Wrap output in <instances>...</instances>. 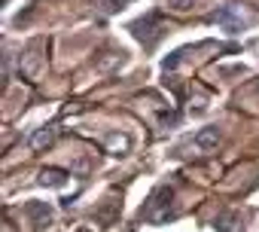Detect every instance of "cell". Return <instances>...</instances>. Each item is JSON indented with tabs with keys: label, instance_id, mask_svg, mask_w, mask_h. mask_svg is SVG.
<instances>
[{
	"label": "cell",
	"instance_id": "cell-1",
	"mask_svg": "<svg viewBox=\"0 0 259 232\" xmlns=\"http://www.w3.org/2000/svg\"><path fill=\"white\" fill-rule=\"evenodd\" d=\"M171 199H174V186H168V183L156 186L150 192V199L144 202V208H141V220H147V223H165L171 217Z\"/></svg>",
	"mask_w": 259,
	"mask_h": 232
},
{
	"label": "cell",
	"instance_id": "cell-2",
	"mask_svg": "<svg viewBox=\"0 0 259 232\" xmlns=\"http://www.w3.org/2000/svg\"><path fill=\"white\" fill-rule=\"evenodd\" d=\"M132 31H135V37H138L144 46H156V40H159V34H162V28H159V13L144 16L141 22L132 25Z\"/></svg>",
	"mask_w": 259,
	"mask_h": 232
},
{
	"label": "cell",
	"instance_id": "cell-3",
	"mask_svg": "<svg viewBox=\"0 0 259 232\" xmlns=\"http://www.w3.org/2000/svg\"><path fill=\"white\" fill-rule=\"evenodd\" d=\"M207 22H213V25H223L229 34H238L241 28H244V19L232 10V7H226V10H217V13H210V19Z\"/></svg>",
	"mask_w": 259,
	"mask_h": 232
},
{
	"label": "cell",
	"instance_id": "cell-4",
	"mask_svg": "<svg viewBox=\"0 0 259 232\" xmlns=\"http://www.w3.org/2000/svg\"><path fill=\"white\" fill-rule=\"evenodd\" d=\"M104 147H107L110 156H125L132 150V138L125 132H110V135H104Z\"/></svg>",
	"mask_w": 259,
	"mask_h": 232
},
{
	"label": "cell",
	"instance_id": "cell-5",
	"mask_svg": "<svg viewBox=\"0 0 259 232\" xmlns=\"http://www.w3.org/2000/svg\"><path fill=\"white\" fill-rule=\"evenodd\" d=\"M201 153H207V150H213L217 144H220V129L217 126H207V129H201L198 135H195V141H192Z\"/></svg>",
	"mask_w": 259,
	"mask_h": 232
},
{
	"label": "cell",
	"instance_id": "cell-6",
	"mask_svg": "<svg viewBox=\"0 0 259 232\" xmlns=\"http://www.w3.org/2000/svg\"><path fill=\"white\" fill-rule=\"evenodd\" d=\"M25 214L34 217L37 226H46V223L52 220V208H49L46 202H28V205H25Z\"/></svg>",
	"mask_w": 259,
	"mask_h": 232
},
{
	"label": "cell",
	"instance_id": "cell-7",
	"mask_svg": "<svg viewBox=\"0 0 259 232\" xmlns=\"http://www.w3.org/2000/svg\"><path fill=\"white\" fill-rule=\"evenodd\" d=\"M238 226H241V214L238 211H223L213 220V229L217 232H238Z\"/></svg>",
	"mask_w": 259,
	"mask_h": 232
},
{
	"label": "cell",
	"instance_id": "cell-8",
	"mask_svg": "<svg viewBox=\"0 0 259 232\" xmlns=\"http://www.w3.org/2000/svg\"><path fill=\"white\" fill-rule=\"evenodd\" d=\"M40 183L43 186H64L67 183V171H61V168H43L40 171Z\"/></svg>",
	"mask_w": 259,
	"mask_h": 232
},
{
	"label": "cell",
	"instance_id": "cell-9",
	"mask_svg": "<svg viewBox=\"0 0 259 232\" xmlns=\"http://www.w3.org/2000/svg\"><path fill=\"white\" fill-rule=\"evenodd\" d=\"M52 141H55V129L49 126V129H40V132L31 138V147H34V150H43V147H49Z\"/></svg>",
	"mask_w": 259,
	"mask_h": 232
},
{
	"label": "cell",
	"instance_id": "cell-10",
	"mask_svg": "<svg viewBox=\"0 0 259 232\" xmlns=\"http://www.w3.org/2000/svg\"><path fill=\"white\" fill-rule=\"evenodd\" d=\"M168 7L177 10V13H186V10L192 7V0H168Z\"/></svg>",
	"mask_w": 259,
	"mask_h": 232
}]
</instances>
